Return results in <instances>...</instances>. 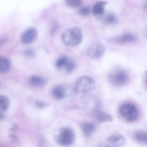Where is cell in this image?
<instances>
[{"label": "cell", "mask_w": 147, "mask_h": 147, "mask_svg": "<svg viewBox=\"0 0 147 147\" xmlns=\"http://www.w3.org/2000/svg\"><path fill=\"white\" fill-rule=\"evenodd\" d=\"M137 36L131 32H126L115 37L114 41L116 44L123 45L129 43L134 42L137 40Z\"/></svg>", "instance_id": "obj_9"}, {"label": "cell", "mask_w": 147, "mask_h": 147, "mask_svg": "<svg viewBox=\"0 0 147 147\" xmlns=\"http://www.w3.org/2000/svg\"><path fill=\"white\" fill-rule=\"evenodd\" d=\"M24 54L26 56L31 57L34 56L35 53L33 49L31 48H28L24 51Z\"/></svg>", "instance_id": "obj_22"}, {"label": "cell", "mask_w": 147, "mask_h": 147, "mask_svg": "<svg viewBox=\"0 0 147 147\" xmlns=\"http://www.w3.org/2000/svg\"><path fill=\"white\" fill-rule=\"evenodd\" d=\"M105 51L104 45L101 42H96L92 45L88 51V56L93 59H98L100 58Z\"/></svg>", "instance_id": "obj_7"}, {"label": "cell", "mask_w": 147, "mask_h": 147, "mask_svg": "<svg viewBox=\"0 0 147 147\" xmlns=\"http://www.w3.org/2000/svg\"><path fill=\"white\" fill-rule=\"evenodd\" d=\"M52 94L54 97L56 99H62L65 96L64 88L61 86H56L53 90Z\"/></svg>", "instance_id": "obj_15"}, {"label": "cell", "mask_w": 147, "mask_h": 147, "mask_svg": "<svg viewBox=\"0 0 147 147\" xmlns=\"http://www.w3.org/2000/svg\"><path fill=\"white\" fill-rule=\"evenodd\" d=\"M79 14L82 16L89 15L91 12V9L88 6H83L81 7L78 10Z\"/></svg>", "instance_id": "obj_21"}, {"label": "cell", "mask_w": 147, "mask_h": 147, "mask_svg": "<svg viewBox=\"0 0 147 147\" xmlns=\"http://www.w3.org/2000/svg\"><path fill=\"white\" fill-rule=\"evenodd\" d=\"M80 128L84 135L86 137L91 136L96 129L95 125L90 122H84L80 125Z\"/></svg>", "instance_id": "obj_11"}, {"label": "cell", "mask_w": 147, "mask_h": 147, "mask_svg": "<svg viewBox=\"0 0 147 147\" xmlns=\"http://www.w3.org/2000/svg\"><path fill=\"white\" fill-rule=\"evenodd\" d=\"M107 4V2L102 1L95 3L92 9L93 14L97 17L102 16L105 11L104 7Z\"/></svg>", "instance_id": "obj_13"}, {"label": "cell", "mask_w": 147, "mask_h": 147, "mask_svg": "<svg viewBox=\"0 0 147 147\" xmlns=\"http://www.w3.org/2000/svg\"><path fill=\"white\" fill-rule=\"evenodd\" d=\"M143 34L144 37L147 38V26L144 30Z\"/></svg>", "instance_id": "obj_24"}, {"label": "cell", "mask_w": 147, "mask_h": 147, "mask_svg": "<svg viewBox=\"0 0 147 147\" xmlns=\"http://www.w3.org/2000/svg\"><path fill=\"white\" fill-rule=\"evenodd\" d=\"M146 84L147 85V77L146 79Z\"/></svg>", "instance_id": "obj_25"}, {"label": "cell", "mask_w": 147, "mask_h": 147, "mask_svg": "<svg viewBox=\"0 0 147 147\" xmlns=\"http://www.w3.org/2000/svg\"><path fill=\"white\" fill-rule=\"evenodd\" d=\"M62 41L66 46L73 47L79 45L82 39V34L80 29L73 27L66 30L61 35Z\"/></svg>", "instance_id": "obj_1"}, {"label": "cell", "mask_w": 147, "mask_h": 147, "mask_svg": "<svg viewBox=\"0 0 147 147\" xmlns=\"http://www.w3.org/2000/svg\"><path fill=\"white\" fill-rule=\"evenodd\" d=\"M119 112L121 116L126 121L131 122L137 118L138 111L134 105L130 102L122 104L120 107Z\"/></svg>", "instance_id": "obj_2"}, {"label": "cell", "mask_w": 147, "mask_h": 147, "mask_svg": "<svg viewBox=\"0 0 147 147\" xmlns=\"http://www.w3.org/2000/svg\"><path fill=\"white\" fill-rule=\"evenodd\" d=\"M36 107H42L45 106V103L42 101H37L36 103Z\"/></svg>", "instance_id": "obj_23"}, {"label": "cell", "mask_w": 147, "mask_h": 147, "mask_svg": "<svg viewBox=\"0 0 147 147\" xmlns=\"http://www.w3.org/2000/svg\"><path fill=\"white\" fill-rule=\"evenodd\" d=\"M95 86V82L90 77L84 76L79 78L75 84L74 91L76 93H82L89 92Z\"/></svg>", "instance_id": "obj_3"}, {"label": "cell", "mask_w": 147, "mask_h": 147, "mask_svg": "<svg viewBox=\"0 0 147 147\" xmlns=\"http://www.w3.org/2000/svg\"><path fill=\"white\" fill-rule=\"evenodd\" d=\"M37 31L35 28H30L23 33L22 37V41L24 43H29L34 40Z\"/></svg>", "instance_id": "obj_12"}, {"label": "cell", "mask_w": 147, "mask_h": 147, "mask_svg": "<svg viewBox=\"0 0 147 147\" xmlns=\"http://www.w3.org/2000/svg\"><path fill=\"white\" fill-rule=\"evenodd\" d=\"M92 117L94 121L100 123L112 121V117L104 111L98 109H94L92 113Z\"/></svg>", "instance_id": "obj_8"}, {"label": "cell", "mask_w": 147, "mask_h": 147, "mask_svg": "<svg viewBox=\"0 0 147 147\" xmlns=\"http://www.w3.org/2000/svg\"><path fill=\"white\" fill-rule=\"evenodd\" d=\"M82 0H65L66 4L69 7H76L81 4Z\"/></svg>", "instance_id": "obj_20"}, {"label": "cell", "mask_w": 147, "mask_h": 147, "mask_svg": "<svg viewBox=\"0 0 147 147\" xmlns=\"http://www.w3.org/2000/svg\"><path fill=\"white\" fill-rule=\"evenodd\" d=\"M108 78L111 83L116 86L124 85L128 80L127 73L121 70H116L110 73L109 75Z\"/></svg>", "instance_id": "obj_6"}, {"label": "cell", "mask_w": 147, "mask_h": 147, "mask_svg": "<svg viewBox=\"0 0 147 147\" xmlns=\"http://www.w3.org/2000/svg\"><path fill=\"white\" fill-rule=\"evenodd\" d=\"M10 63L6 58L2 57H0V71L2 73L7 72L10 67Z\"/></svg>", "instance_id": "obj_17"}, {"label": "cell", "mask_w": 147, "mask_h": 147, "mask_svg": "<svg viewBox=\"0 0 147 147\" xmlns=\"http://www.w3.org/2000/svg\"><path fill=\"white\" fill-rule=\"evenodd\" d=\"M108 147H119L123 145L125 141L124 137L122 135L116 134L109 137L107 140Z\"/></svg>", "instance_id": "obj_10"}, {"label": "cell", "mask_w": 147, "mask_h": 147, "mask_svg": "<svg viewBox=\"0 0 147 147\" xmlns=\"http://www.w3.org/2000/svg\"><path fill=\"white\" fill-rule=\"evenodd\" d=\"M55 66L57 69L60 71L69 73L74 70L76 64L71 59L67 56H63L57 59Z\"/></svg>", "instance_id": "obj_4"}, {"label": "cell", "mask_w": 147, "mask_h": 147, "mask_svg": "<svg viewBox=\"0 0 147 147\" xmlns=\"http://www.w3.org/2000/svg\"><path fill=\"white\" fill-rule=\"evenodd\" d=\"M104 22L107 24H112L117 22V19L115 15L109 13L105 16L103 20Z\"/></svg>", "instance_id": "obj_18"}, {"label": "cell", "mask_w": 147, "mask_h": 147, "mask_svg": "<svg viewBox=\"0 0 147 147\" xmlns=\"http://www.w3.org/2000/svg\"><path fill=\"white\" fill-rule=\"evenodd\" d=\"M135 140L138 142L142 143H147V131H138L134 134Z\"/></svg>", "instance_id": "obj_16"}, {"label": "cell", "mask_w": 147, "mask_h": 147, "mask_svg": "<svg viewBox=\"0 0 147 147\" xmlns=\"http://www.w3.org/2000/svg\"><path fill=\"white\" fill-rule=\"evenodd\" d=\"M75 139L74 133L69 128H63L61 129L57 138V142L63 146H68L72 144Z\"/></svg>", "instance_id": "obj_5"}, {"label": "cell", "mask_w": 147, "mask_h": 147, "mask_svg": "<svg viewBox=\"0 0 147 147\" xmlns=\"http://www.w3.org/2000/svg\"><path fill=\"white\" fill-rule=\"evenodd\" d=\"M9 101L6 96L1 95L0 96V107L3 111L7 110L9 105Z\"/></svg>", "instance_id": "obj_19"}, {"label": "cell", "mask_w": 147, "mask_h": 147, "mask_svg": "<svg viewBox=\"0 0 147 147\" xmlns=\"http://www.w3.org/2000/svg\"><path fill=\"white\" fill-rule=\"evenodd\" d=\"M30 84L33 86L41 87L46 84V81L43 77L38 75H33L29 79Z\"/></svg>", "instance_id": "obj_14"}]
</instances>
